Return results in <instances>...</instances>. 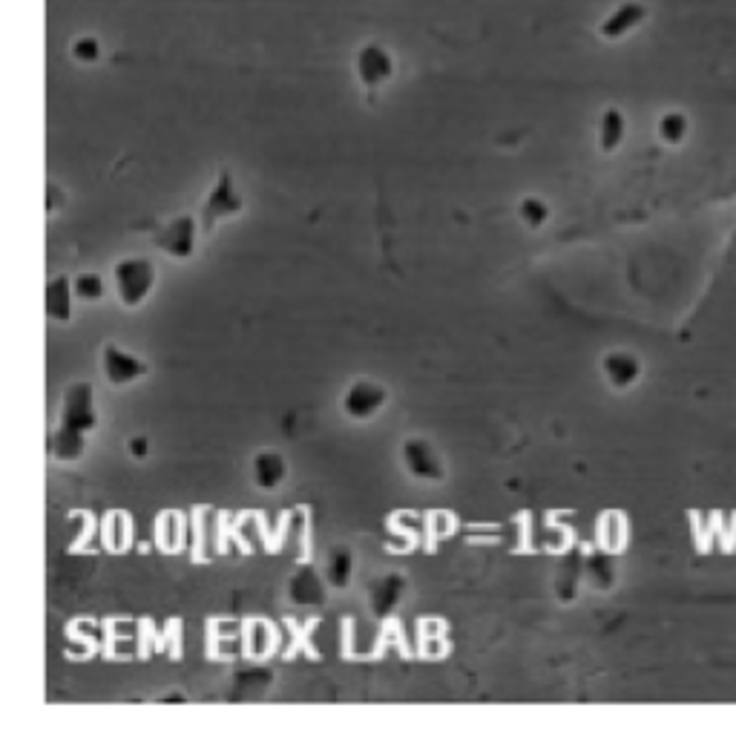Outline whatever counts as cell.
<instances>
[{
	"label": "cell",
	"instance_id": "cell-20",
	"mask_svg": "<svg viewBox=\"0 0 736 745\" xmlns=\"http://www.w3.org/2000/svg\"><path fill=\"white\" fill-rule=\"evenodd\" d=\"M656 136L667 147H679L690 136V118L682 110H667L656 121Z\"/></svg>",
	"mask_w": 736,
	"mask_h": 745
},
{
	"label": "cell",
	"instance_id": "cell-6",
	"mask_svg": "<svg viewBox=\"0 0 736 745\" xmlns=\"http://www.w3.org/2000/svg\"><path fill=\"white\" fill-rule=\"evenodd\" d=\"M101 369H104L107 383L115 386V389H124V386L136 383V380H141L144 374L150 372V366H147L144 357H138L133 351L121 349V346H115V343H107L104 351H101Z\"/></svg>",
	"mask_w": 736,
	"mask_h": 745
},
{
	"label": "cell",
	"instance_id": "cell-4",
	"mask_svg": "<svg viewBox=\"0 0 736 745\" xmlns=\"http://www.w3.org/2000/svg\"><path fill=\"white\" fill-rule=\"evenodd\" d=\"M389 403V389L380 386L377 380H357L345 389L343 415L351 420H374Z\"/></svg>",
	"mask_w": 736,
	"mask_h": 745
},
{
	"label": "cell",
	"instance_id": "cell-23",
	"mask_svg": "<svg viewBox=\"0 0 736 745\" xmlns=\"http://www.w3.org/2000/svg\"><path fill=\"white\" fill-rule=\"evenodd\" d=\"M601 544L607 550H621V544H624V518L619 513H607L601 518Z\"/></svg>",
	"mask_w": 736,
	"mask_h": 745
},
{
	"label": "cell",
	"instance_id": "cell-3",
	"mask_svg": "<svg viewBox=\"0 0 736 745\" xmlns=\"http://www.w3.org/2000/svg\"><path fill=\"white\" fill-rule=\"evenodd\" d=\"M400 455H403L406 472L417 481H426V484H443L446 481L443 455L426 438H406Z\"/></svg>",
	"mask_w": 736,
	"mask_h": 745
},
{
	"label": "cell",
	"instance_id": "cell-26",
	"mask_svg": "<svg viewBox=\"0 0 736 745\" xmlns=\"http://www.w3.org/2000/svg\"><path fill=\"white\" fill-rule=\"evenodd\" d=\"M179 518L176 515H164V518H159V541H164V547L167 550H176L179 547V533H182V527L176 524Z\"/></svg>",
	"mask_w": 736,
	"mask_h": 745
},
{
	"label": "cell",
	"instance_id": "cell-8",
	"mask_svg": "<svg viewBox=\"0 0 736 745\" xmlns=\"http://www.w3.org/2000/svg\"><path fill=\"white\" fill-rule=\"evenodd\" d=\"M601 374H604V380L610 383V389L627 392V389H633V386L642 380L644 366L642 360H639V354L616 349L607 351V354L601 357Z\"/></svg>",
	"mask_w": 736,
	"mask_h": 745
},
{
	"label": "cell",
	"instance_id": "cell-21",
	"mask_svg": "<svg viewBox=\"0 0 736 745\" xmlns=\"http://www.w3.org/2000/svg\"><path fill=\"white\" fill-rule=\"evenodd\" d=\"M72 291H75V297L81 303H101L104 294H107V282H104L101 274H95V271H84V274H78L72 280Z\"/></svg>",
	"mask_w": 736,
	"mask_h": 745
},
{
	"label": "cell",
	"instance_id": "cell-2",
	"mask_svg": "<svg viewBox=\"0 0 736 745\" xmlns=\"http://www.w3.org/2000/svg\"><path fill=\"white\" fill-rule=\"evenodd\" d=\"M242 208H245V202H242V193L236 190L233 173L219 170V179H216V185L210 187V193L205 196V205H202V231H213L216 222L242 213Z\"/></svg>",
	"mask_w": 736,
	"mask_h": 745
},
{
	"label": "cell",
	"instance_id": "cell-25",
	"mask_svg": "<svg viewBox=\"0 0 736 745\" xmlns=\"http://www.w3.org/2000/svg\"><path fill=\"white\" fill-rule=\"evenodd\" d=\"M271 639H274V630L268 622H253L251 625V653L253 656H265L271 651Z\"/></svg>",
	"mask_w": 736,
	"mask_h": 745
},
{
	"label": "cell",
	"instance_id": "cell-19",
	"mask_svg": "<svg viewBox=\"0 0 736 745\" xmlns=\"http://www.w3.org/2000/svg\"><path fill=\"white\" fill-rule=\"evenodd\" d=\"M581 576H584V559H581L578 553H570L567 559L561 561V567H558V573H555V579H552L555 596H558L561 602H573L575 596H578V582H581Z\"/></svg>",
	"mask_w": 736,
	"mask_h": 745
},
{
	"label": "cell",
	"instance_id": "cell-29",
	"mask_svg": "<svg viewBox=\"0 0 736 745\" xmlns=\"http://www.w3.org/2000/svg\"><path fill=\"white\" fill-rule=\"evenodd\" d=\"M46 193H49V196H46V210L52 213V210L61 205V193H58V187H49Z\"/></svg>",
	"mask_w": 736,
	"mask_h": 745
},
{
	"label": "cell",
	"instance_id": "cell-7",
	"mask_svg": "<svg viewBox=\"0 0 736 745\" xmlns=\"http://www.w3.org/2000/svg\"><path fill=\"white\" fill-rule=\"evenodd\" d=\"M196 233H199L196 219L184 213V216L170 219V222L161 228L159 236H156V245H159L167 257L190 259L196 254Z\"/></svg>",
	"mask_w": 736,
	"mask_h": 745
},
{
	"label": "cell",
	"instance_id": "cell-18",
	"mask_svg": "<svg viewBox=\"0 0 736 745\" xmlns=\"http://www.w3.org/2000/svg\"><path fill=\"white\" fill-rule=\"evenodd\" d=\"M322 576L331 590H348L354 582V553L348 547H334L325 559Z\"/></svg>",
	"mask_w": 736,
	"mask_h": 745
},
{
	"label": "cell",
	"instance_id": "cell-12",
	"mask_svg": "<svg viewBox=\"0 0 736 745\" xmlns=\"http://www.w3.org/2000/svg\"><path fill=\"white\" fill-rule=\"evenodd\" d=\"M325 576H320L314 567H302L288 582V599L299 607L325 605Z\"/></svg>",
	"mask_w": 736,
	"mask_h": 745
},
{
	"label": "cell",
	"instance_id": "cell-14",
	"mask_svg": "<svg viewBox=\"0 0 736 745\" xmlns=\"http://www.w3.org/2000/svg\"><path fill=\"white\" fill-rule=\"evenodd\" d=\"M251 475L256 487L265 489V492H274V489H279L285 484V478H288V464H285V458H282L279 452L265 449V452L253 455Z\"/></svg>",
	"mask_w": 736,
	"mask_h": 745
},
{
	"label": "cell",
	"instance_id": "cell-11",
	"mask_svg": "<svg viewBox=\"0 0 736 745\" xmlns=\"http://www.w3.org/2000/svg\"><path fill=\"white\" fill-rule=\"evenodd\" d=\"M357 75L368 90H380L391 75H394V61L383 47L368 44L357 52Z\"/></svg>",
	"mask_w": 736,
	"mask_h": 745
},
{
	"label": "cell",
	"instance_id": "cell-16",
	"mask_svg": "<svg viewBox=\"0 0 736 745\" xmlns=\"http://www.w3.org/2000/svg\"><path fill=\"white\" fill-rule=\"evenodd\" d=\"M627 139V118L619 107H607L601 118H598V147L601 153H616Z\"/></svg>",
	"mask_w": 736,
	"mask_h": 745
},
{
	"label": "cell",
	"instance_id": "cell-9",
	"mask_svg": "<svg viewBox=\"0 0 736 745\" xmlns=\"http://www.w3.org/2000/svg\"><path fill=\"white\" fill-rule=\"evenodd\" d=\"M647 15H650V9L644 6L642 0H624L621 6H616V9L601 21L598 35H601L604 41H621V38H627L630 32H636V29L647 21Z\"/></svg>",
	"mask_w": 736,
	"mask_h": 745
},
{
	"label": "cell",
	"instance_id": "cell-13",
	"mask_svg": "<svg viewBox=\"0 0 736 745\" xmlns=\"http://www.w3.org/2000/svg\"><path fill=\"white\" fill-rule=\"evenodd\" d=\"M75 291L67 277H52L44 288V311L55 323H69L75 311Z\"/></svg>",
	"mask_w": 736,
	"mask_h": 745
},
{
	"label": "cell",
	"instance_id": "cell-5",
	"mask_svg": "<svg viewBox=\"0 0 736 745\" xmlns=\"http://www.w3.org/2000/svg\"><path fill=\"white\" fill-rule=\"evenodd\" d=\"M61 426L78 429L84 435H90L98 429V409H95V392L90 383H75L69 386L64 403H61Z\"/></svg>",
	"mask_w": 736,
	"mask_h": 745
},
{
	"label": "cell",
	"instance_id": "cell-15",
	"mask_svg": "<svg viewBox=\"0 0 736 745\" xmlns=\"http://www.w3.org/2000/svg\"><path fill=\"white\" fill-rule=\"evenodd\" d=\"M87 438H90V435H84V432H78V429H69V426H61V423H58L55 435L49 438V452H52V458L61 461V464H78V461L84 458V452H87Z\"/></svg>",
	"mask_w": 736,
	"mask_h": 745
},
{
	"label": "cell",
	"instance_id": "cell-24",
	"mask_svg": "<svg viewBox=\"0 0 736 745\" xmlns=\"http://www.w3.org/2000/svg\"><path fill=\"white\" fill-rule=\"evenodd\" d=\"M274 682V674L271 671H262V668H253V671H242V674L236 676V682H233V694L230 699L239 697L245 688H253V691H259V688H268ZM259 697V694H256Z\"/></svg>",
	"mask_w": 736,
	"mask_h": 745
},
{
	"label": "cell",
	"instance_id": "cell-30",
	"mask_svg": "<svg viewBox=\"0 0 736 745\" xmlns=\"http://www.w3.org/2000/svg\"><path fill=\"white\" fill-rule=\"evenodd\" d=\"M187 697H182V694H170V697H164L161 702H184Z\"/></svg>",
	"mask_w": 736,
	"mask_h": 745
},
{
	"label": "cell",
	"instance_id": "cell-10",
	"mask_svg": "<svg viewBox=\"0 0 736 745\" xmlns=\"http://www.w3.org/2000/svg\"><path fill=\"white\" fill-rule=\"evenodd\" d=\"M406 576L403 573H386L377 582L368 587V607L377 619H389L391 613L400 607L403 596H406Z\"/></svg>",
	"mask_w": 736,
	"mask_h": 745
},
{
	"label": "cell",
	"instance_id": "cell-22",
	"mask_svg": "<svg viewBox=\"0 0 736 745\" xmlns=\"http://www.w3.org/2000/svg\"><path fill=\"white\" fill-rule=\"evenodd\" d=\"M521 222L527 225L529 231H541L547 222H550V205L544 202V199H538V196H527V199H521Z\"/></svg>",
	"mask_w": 736,
	"mask_h": 745
},
{
	"label": "cell",
	"instance_id": "cell-17",
	"mask_svg": "<svg viewBox=\"0 0 736 745\" xmlns=\"http://www.w3.org/2000/svg\"><path fill=\"white\" fill-rule=\"evenodd\" d=\"M584 579L590 587H596L598 593H607L613 590L616 582H619V570H616V561L610 553H590L584 559Z\"/></svg>",
	"mask_w": 736,
	"mask_h": 745
},
{
	"label": "cell",
	"instance_id": "cell-1",
	"mask_svg": "<svg viewBox=\"0 0 736 745\" xmlns=\"http://www.w3.org/2000/svg\"><path fill=\"white\" fill-rule=\"evenodd\" d=\"M113 282L121 305L138 308L147 303V297L156 288V265L147 257L118 259L113 268Z\"/></svg>",
	"mask_w": 736,
	"mask_h": 745
},
{
	"label": "cell",
	"instance_id": "cell-28",
	"mask_svg": "<svg viewBox=\"0 0 736 745\" xmlns=\"http://www.w3.org/2000/svg\"><path fill=\"white\" fill-rule=\"evenodd\" d=\"M127 452H130L133 461H147V455H150V441H147L144 435H133V438L127 441Z\"/></svg>",
	"mask_w": 736,
	"mask_h": 745
},
{
	"label": "cell",
	"instance_id": "cell-27",
	"mask_svg": "<svg viewBox=\"0 0 736 745\" xmlns=\"http://www.w3.org/2000/svg\"><path fill=\"white\" fill-rule=\"evenodd\" d=\"M72 55H75V61H81V64H92V61L98 58V41H95V38H78L75 47H72Z\"/></svg>",
	"mask_w": 736,
	"mask_h": 745
}]
</instances>
